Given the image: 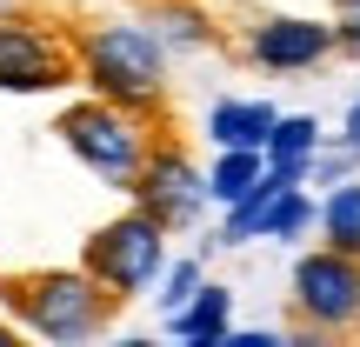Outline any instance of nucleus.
Instances as JSON below:
<instances>
[{
  "instance_id": "6",
  "label": "nucleus",
  "mask_w": 360,
  "mask_h": 347,
  "mask_svg": "<svg viewBox=\"0 0 360 347\" xmlns=\"http://www.w3.org/2000/svg\"><path fill=\"white\" fill-rule=\"evenodd\" d=\"M287 301H294V341H334V334H360V260L340 247H300L294 274H287Z\"/></svg>"
},
{
  "instance_id": "18",
  "label": "nucleus",
  "mask_w": 360,
  "mask_h": 347,
  "mask_svg": "<svg viewBox=\"0 0 360 347\" xmlns=\"http://www.w3.org/2000/svg\"><path fill=\"white\" fill-rule=\"evenodd\" d=\"M227 347H281V334H274V327H233Z\"/></svg>"
},
{
  "instance_id": "12",
  "label": "nucleus",
  "mask_w": 360,
  "mask_h": 347,
  "mask_svg": "<svg viewBox=\"0 0 360 347\" xmlns=\"http://www.w3.org/2000/svg\"><path fill=\"white\" fill-rule=\"evenodd\" d=\"M267 180V147H214L207 160V187H214V207H233Z\"/></svg>"
},
{
  "instance_id": "16",
  "label": "nucleus",
  "mask_w": 360,
  "mask_h": 347,
  "mask_svg": "<svg viewBox=\"0 0 360 347\" xmlns=\"http://www.w3.org/2000/svg\"><path fill=\"white\" fill-rule=\"evenodd\" d=\"M360 174V147L347 141V134H334V141L321 147V154H314V168H307V187H340V180H354Z\"/></svg>"
},
{
  "instance_id": "1",
  "label": "nucleus",
  "mask_w": 360,
  "mask_h": 347,
  "mask_svg": "<svg viewBox=\"0 0 360 347\" xmlns=\"http://www.w3.org/2000/svg\"><path fill=\"white\" fill-rule=\"evenodd\" d=\"M74 47H80V87L87 94L167 120L174 47L154 34L147 13H94V20L74 27Z\"/></svg>"
},
{
  "instance_id": "8",
  "label": "nucleus",
  "mask_w": 360,
  "mask_h": 347,
  "mask_svg": "<svg viewBox=\"0 0 360 347\" xmlns=\"http://www.w3.org/2000/svg\"><path fill=\"white\" fill-rule=\"evenodd\" d=\"M334 53H340L334 20H314V13H254L240 27V61L260 74H314Z\"/></svg>"
},
{
  "instance_id": "3",
  "label": "nucleus",
  "mask_w": 360,
  "mask_h": 347,
  "mask_svg": "<svg viewBox=\"0 0 360 347\" xmlns=\"http://www.w3.org/2000/svg\"><path fill=\"white\" fill-rule=\"evenodd\" d=\"M53 134H60V147L80 160L101 187L127 194L134 180H141L147 154H154L160 141V120L141 114V107H120V101H101V94H80V101H67L60 114H53Z\"/></svg>"
},
{
  "instance_id": "21",
  "label": "nucleus",
  "mask_w": 360,
  "mask_h": 347,
  "mask_svg": "<svg viewBox=\"0 0 360 347\" xmlns=\"http://www.w3.org/2000/svg\"><path fill=\"white\" fill-rule=\"evenodd\" d=\"M134 7H147V0H134Z\"/></svg>"
},
{
  "instance_id": "10",
  "label": "nucleus",
  "mask_w": 360,
  "mask_h": 347,
  "mask_svg": "<svg viewBox=\"0 0 360 347\" xmlns=\"http://www.w3.org/2000/svg\"><path fill=\"white\" fill-rule=\"evenodd\" d=\"M160 327H167L174 341H187V347H227V334H233V287L200 281V294L180 314H160Z\"/></svg>"
},
{
  "instance_id": "5",
  "label": "nucleus",
  "mask_w": 360,
  "mask_h": 347,
  "mask_svg": "<svg viewBox=\"0 0 360 347\" xmlns=\"http://www.w3.org/2000/svg\"><path fill=\"white\" fill-rule=\"evenodd\" d=\"M80 87V47L74 27H60L53 13L7 7L0 13V94H60Z\"/></svg>"
},
{
  "instance_id": "9",
  "label": "nucleus",
  "mask_w": 360,
  "mask_h": 347,
  "mask_svg": "<svg viewBox=\"0 0 360 347\" xmlns=\"http://www.w3.org/2000/svg\"><path fill=\"white\" fill-rule=\"evenodd\" d=\"M274 127H281V107L260 101V94H227V101H214L207 120H200L207 147H267Z\"/></svg>"
},
{
  "instance_id": "2",
  "label": "nucleus",
  "mask_w": 360,
  "mask_h": 347,
  "mask_svg": "<svg viewBox=\"0 0 360 347\" xmlns=\"http://www.w3.org/2000/svg\"><path fill=\"white\" fill-rule=\"evenodd\" d=\"M0 308H7L13 321H20V334H34V341L87 347V341H101L107 327H114V314L127 308V301H120L101 274H87L74 260V267L0 274Z\"/></svg>"
},
{
  "instance_id": "19",
  "label": "nucleus",
  "mask_w": 360,
  "mask_h": 347,
  "mask_svg": "<svg viewBox=\"0 0 360 347\" xmlns=\"http://www.w3.org/2000/svg\"><path fill=\"white\" fill-rule=\"evenodd\" d=\"M340 134H347V141L360 147V94H354V107H347V120H340Z\"/></svg>"
},
{
  "instance_id": "17",
  "label": "nucleus",
  "mask_w": 360,
  "mask_h": 347,
  "mask_svg": "<svg viewBox=\"0 0 360 347\" xmlns=\"http://www.w3.org/2000/svg\"><path fill=\"white\" fill-rule=\"evenodd\" d=\"M327 20H334V34H340V53L360 61V0H334V7H327Z\"/></svg>"
},
{
  "instance_id": "20",
  "label": "nucleus",
  "mask_w": 360,
  "mask_h": 347,
  "mask_svg": "<svg viewBox=\"0 0 360 347\" xmlns=\"http://www.w3.org/2000/svg\"><path fill=\"white\" fill-rule=\"evenodd\" d=\"M13 334H20V321H13V314H7V321H0V347H7Z\"/></svg>"
},
{
  "instance_id": "15",
  "label": "nucleus",
  "mask_w": 360,
  "mask_h": 347,
  "mask_svg": "<svg viewBox=\"0 0 360 347\" xmlns=\"http://www.w3.org/2000/svg\"><path fill=\"white\" fill-rule=\"evenodd\" d=\"M200 281H207V254H187V260H174V267L160 274V287H154V308H160V314H180L193 294H200Z\"/></svg>"
},
{
  "instance_id": "7",
  "label": "nucleus",
  "mask_w": 360,
  "mask_h": 347,
  "mask_svg": "<svg viewBox=\"0 0 360 347\" xmlns=\"http://www.w3.org/2000/svg\"><path fill=\"white\" fill-rule=\"evenodd\" d=\"M127 201L147 207L154 220H167L174 234H193L207 220V207H214V187H207V168L193 160V147L160 127V141H154V154H147L141 180L127 187Z\"/></svg>"
},
{
  "instance_id": "13",
  "label": "nucleus",
  "mask_w": 360,
  "mask_h": 347,
  "mask_svg": "<svg viewBox=\"0 0 360 347\" xmlns=\"http://www.w3.org/2000/svg\"><path fill=\"white\" fill-rule=\"evenodd\" d=\"M327 147V127L314 114H281V127H274V141H267V160L281 174H294V180H307L314 168V154Z\"/></svg>"
},
{
  "instance_id": "11",
  "label": "nucleus",
  "mask_w": 360,
  "mask_h": 347,
  "mask_svg": "<svg viewBox=\"0 0 360 347\" xmlns=\"http://www.w3.org/2000/svg\"><path fill=\"white\" fill-rule=\"evenodd\" d=\"M147 20H154V34L167 40L174 53H207V47H220V27H214V13L200 7V0H147Z\"/></svg>"
},
{
  "instance_id": "14",
  "label": "nucleus",
  "mask_w": 360,
  "mask_h": 347,
  "mask_svg": "<svg viewBox=\"0 0 360 347\" xmlns=\"http://www.w3.org/2000/svg\"><path fill=\"white\" fill-rule=\"evenodd\" d=\"M321 241L360 260V174L321 194Z\"/></svg>"
},
{
  "instance_id": "4",
  "label": "nucleus",
  "mask_w": 360,
  "mask_h": 347,
  "mask_svg": "<svg viewBox=\"0 0 360 347\" xmlns=\"http://www.w3.org/2000/svg\"><path fill=\"white\" fill-rule=\"evenodd\" d=\"M174 227L167 220H154L147 207H120L114 220H101V227L80 241V267L87 274H101L107 287H114L120 301H147L160 287V274L174 267Z\"/></svg>"
}]
</instances>
